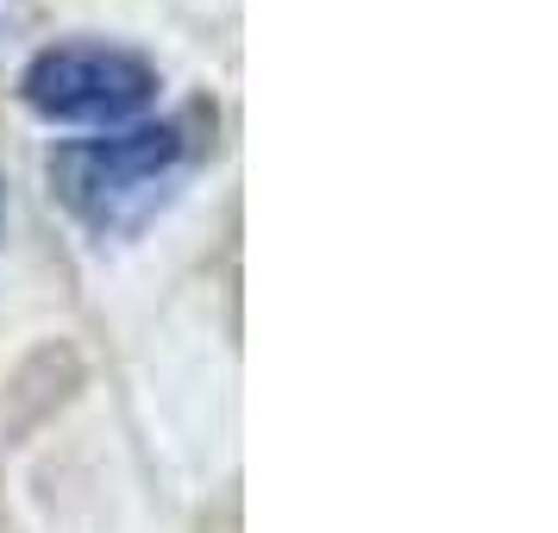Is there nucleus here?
Segmentation results:
<instances>
[{"mask_svg": "<svg viewBox=\"0 0 558 533\" xmlns=\"http://www.w3.org/2000/svg\"><path fill=\"white\" fill-rule=\"evenodd\" d=\"M182 157H189L182 126L157 120V126H120L101 138H63L45 163V177H51V195L82 227L126 232L157 207V195L182 170Z\"/></svg>", "mask_w": 558, "mask_h": 533, "instance_id": "obj_1", "label": "nucleus"}, {"mask_svg": "<svg viewBox=\"0 0 558 533\" xmlns=\"http://www.w3.org/2000/svg\"><path fill=\"white\" fill-rule=\"evenodd\" d=\"M157 88L163 82L151 57L107 38L45 45L20 70V101L51 126H126L157 101Z\"/></svg>", "mask_w": 558, "mask_h": 533, "instance_id": "obj_2", "label": "nucleus"}, {"mask_svg": "<svg viewBox=\"0 0 558 533\" xmlns=\"http://www.w3.org/2000/svg\"><path fill=\"white\" fill-rule=\"evenodd\" d=\"M0 227H7V189H0Z\"/></svg>", "mask_w": 558, "mask_h": 533, "instance_id": "obj_3", "label": "nucleus"}]
</instances>
